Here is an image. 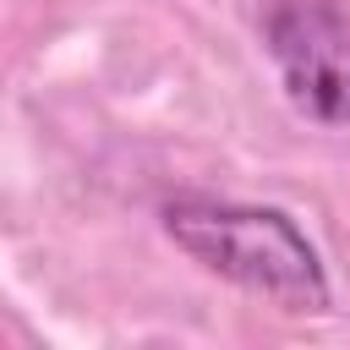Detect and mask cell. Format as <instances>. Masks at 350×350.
Returning a JSON list of instances; mask_svg holds the SVG:
<instances>
[{
  "mask_svg": "<svg viewBox=\"0 0 350 350\" xmlns=\"http://www.w3.org/2000/svg\"><path fill=\"white\" fill-rule=\"evenodd\" d=\"M164 230L208 273H219L284 312H328L334 306V284H328L317 246L279 208L180 197L164 208Z\"/></svg>",
  "mask_w": 350,
  "mask_h": 350,
  "instance_id": "6da1fadb",
  "label": "cell"
},
{
  "mask_svg": "<svg viewBox=\"0 0 350 350\" xmlns=\"http://www.w3.org/2000/svg\"><path fill=\"white\" fill-rule=\"evenodd\" d=\"M268 55L301 115L350 126V16L323 0H284L268 16Z\"/></svg>",
  "mask_w": 350,
  "mask_h": 350,
  "instance_id": "7a4b0ae2",
  "label": "cell"
}]
</instances>
